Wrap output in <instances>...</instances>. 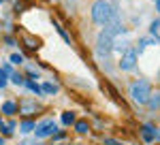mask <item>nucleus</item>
Returning <instances> with one entry per match:
<instances>
[{"label":"nucleus","mask_w":160,"mask_h":145,"mask_svg":"<svg viewBox=\"0 0 160 145\" xmlns=\"http://www.w3.org/2000/svg\"><path fill=\"white\" fill-rule=\"evenodd\" d=\"M11 62H13V64H19V62H24V58H22V56H19V53H13Z\"/></svg>","instance_id":"20"},{"label":"nucleus","mask_w":160,"mask_h":145,"mask_svg":"<svg viewBox=\"0 0 160 145\" xmlns=\"http://www.w3.org/2000/svg\"><path fill=\"white\" fill-rule=\"evenodd\" d=\"M145 45H156V38H145V41H139V49H143Z\"/></svg>","instance_id":"18"},{"label":"nucleus","mask_w":160,"mask_h":145,"mask_svg":"<svg viewBox=\"0 0 160 145\" xmlns=\"http://www.w3.org/2000/svg\"><path fill=\"white\" fill-rule=\"evenodd\" d=\"M15 111H17V105H15L13 100H7V102H4V107H2V113H7V115H13Z\"/></svg>","instance_id":"8"},{"label":"nucleus","mask_w":160,"mask_h":145,"mask_svg":"<svg viewBox=\"0 0 160 145\" xmlns=\"http://www.w3.org/2000/svg\"><path fill=\"white\" fill-rule=\"evenodd\" d=\"M0 128H2V132L4 134H11L15 130V122H7V124H0Z\"/></svg>","instance_id":"10"},{"label":"nucleus","mask_w":160,"mask_h":145,"mask_svg":"<svg viewBox=\"0 0 160 145\" xmlns=\"http://www.w3.org/2000/svg\"><path fill=\"white\" fill-rule=\"evenodd\" d=\"M41 90H45L47 94H58V85H53V83H43Z\"/></svg>","instance_id":"12"},{"label":"nucleus","mask_w":160,"mask_h":145,"mask_svg":"<svg viewBox=\"0 0 160 145\" xmlns=\"http://www.w3.org/2000/svg\"><path fill=\"white\" fill-rule=\"evenodd\" d=\"M0 124H2V120H0Z\"/></svg>","instance_id":"25"},{"label":"nucleus","mask_w":160,"mask_h":145,"mask_svg":"<svg viewBox=\"0 0 160 145\" xmlns=\"http://www.w3.org/2000/svg\"><path fill=\"white\" fill-rule=\"evenodd\" d=\"M111 13H113V9H111V4L107 2V0H98V2H94V7H92V19H94V24H107L111 17Z\"/></svg>","instance_id":"2"},{"label":"nucleus","mask_w":160,"mask_h":145,"mask_svg":"<svg viewBox=\"0 0 160 145\" xmlns=\"http://www.w3.org/2000/svg\"><path fill=\"white\" fill-rule=\"evenodd\" d=\"M75 128H77V132H88V128H90V126H88L86 122H77V124H75Z\"/></svg>","instance_id":"17"},{"label":"nucleus","mask_w":160,"mask_h":145,"mask_svg":"<svg viewBox=\"0 0 160 145\" xmlns=\"http://www.w3.org/2000/svg\"><path fill=\"white\" fill-rule=\"evenodd\" d=\"M7 83H9V79L2 75V77H0V90H2V88H7Z\"/></svg>","instance_id":"23"},{"label":"nucleus","mask_w":160,"mask_h":145,"mask_svg":"<svg viewBox=\"0 0 160 145\" xmlns=\"http://www.w3.org/2000/svg\"><path fill=\"white\" fill-rule=\"evenodd\" d=\"M158 30H160L158 19H154V22H152V26H149V32H152V36H158Z\"/></svg>","instance_id":"16"},{"label":"nucleus","mask_w":160,"mask_h":145,"mask_svg":"<svg viewBox=\"0 0 160 145\" xmlns=\"http://www.w3.org/2000/svg\"><path fill=\"white\" fill-rule=\"evenodd\" d=\"M149 94H152V88H149V83L145 79H137L135 83L130 85V96H132V100L137 105H145Z\"/></svg>","instance_id":"1"},{"label":"nucleus","mask_w":160,"mask_h":145,"mask_svg":"<svg viewBox=\"0 0 160 145\" xmlns=\"http://www.w3.org/2000/svg\"><path fill=\"white\" fill-rule=\"evenodd\" d=\"M2 143H4V141H2V139H0V145H2Z\"/></svg>","instance_id":"24"},{"label":"nucleus","mask_w":160,"mask_h":145,"mask_svg":"<svg viewBox=\"0 0 160 145\" xmlns=\"http://www.w3.org/2000/svg\"><path fill=\"white\" fill-rule=\"evenodd\" d=\"M152 98H148L149 100V109H158V102H160V98H158V94H149Z\"/></svg>","instance_id":"13"},{"label":"nucleus","mask_w":160,"mask_h":145,"mask_svg":"<svg viewBox=\"0 0 160 145\" xmlns=\"http://www.w3.org/2000/svg\"><path fill=\"white\" fill-rule=\"evenodd\" d=\"M141 134H143V141L152 143V141L158 139V128H156L154 124H143V126H141Z\"/></svg>","instance_id":"6"},{"label":"nucleus","mask_w":160,"mask_h":145,"mask_svg":"<svg viewBox=\"0 0 160 145\" xmlns=\"http://www.w3.org/2000/svg\"><path fill=\"white\" fill-rule=\"evenodd\" d=\"M30 130H34V122L32 120L22 122V132H30Z\"/></svg>","instance_id":"11"},{"label":"nucleus","mask_w":160,"mask_h":145,"mask_svg":"<svg viewBox=\"0 0 160 145\" xmlns=\"http://www.w3.org/2000/svg\"><path fill=\"white\" fill-rule=\"evenodd\" d=\"M26 107L22 109V111H26V113H30V111H34V105H32V102H24Z\"/></svg>","instance_id":"21"},{"label":"nucleus","mask_w":160,"mask_h":145,"mask_svg":"<svg viewBox=\"0 0 160 145\" xmlns=\"http://www.w3.org/2000/svg\"><path fill=\"white\" fill-rule=\"evenodd\" d=\"M118 51V53H124V51H128V41L126 38H113V47H111V51Z\"/></svg>","instance_id":"7"},{"label":"nucleus","mask_w":160,"mask_h":145,"mask_svg":"<svg viewBox=\"0 0 160 145\" xmlns=\"http://www.w3.org/2000/svg\"><path fill=\"white\" fill-rule=\"evenodd\" d=\"M11 79H13V83H15V85H24V79H22V75H17V72H13Z\"/></svg>","instance_id":"19"},{"label":"nucleus","mask_w":160,"mask_h":145,"mask_svg":"<svg viewBox=\"0 0 160 145\" xmlns=\"http://www.w3.org/2000/svg\"><path fill=\"white\" fill-rule=\"evenodd\" d=\"M24 85H26V88H30V90H32L34 94H41V92H43V90H41L37 83H32V81H24Z\"/></svg>","instance_id":"15"},{"label":"nucleus","mask_w":160,"mask_h":145,"mask_svg":"<svg viewBox=\"0 0 160 145\" xmlns=\"http://www.w3.org/2000/svg\"><path fill=\"white\" fill-rule=\"evenodd\" d=\"M111 47H113V34H111L109 30L105 28V30L100 32L98 41H96V49H98L100 56H107V53L111 51Z\"/></svg>","instance_id":"3"},{"label":"nucleus","mask_w":160,"mask_h":145,"mask_svg":"<svg viewBox=\"0 0 160 145\" xmlns=\"http://www.w3.org/2000/svg\"><path fill=\"white\" fill-rule=\"evenodd\" d=\"M34 132H37L38 139H43V137H49V134H56V122H51V120L41 122L38 126H34Z\"/></svg>","instance_id":"5"},{"label":"nucleus","mask_w":160,"mask_h":145,"mask_svg":"<svg viewBox=\"0 0 160 145\" xmlns=\"http://www.w3.org/2000/svg\"><path fill=\"white\" fill-rule=\"evenodd\" d=\"M73 122H75V113H71V111L62 113V124L64 126H73Z\"/></svg>","instance_id":"9"},{"label":"nucleus","mask_w":160,"mask_h":145,"mask_svg":"<svg viewBox=\"0 0 160 145\" xmlns=\"http://www.w3.org/2000/svg\"><path fill=\"white\" fill-rule=\"evenodd\" d=\"M53 26H56V30H58V32H60V34H62V38H64L66 43H71V38H68V34L64 32V28H62V26L58 24V22H53Z\"/></svg>","instance_id":"14"},{"label":"nucleus","mask_w":160,"mask_h":145,"mask_svg":"<svg viewBox=\"0 0 160 145\" xmlns=\"http://www.w3.org/2000/svg\"><path fill=\"white\" fill-rule=\"evenodd\" d=\"M135 66H137V51H132V49L124 51L122 60H120V68L122 71H132Z\"/></svg>","instance_id":"4"},{"label":"nucleus","mask_w":160,"mask_h":145,"mask_svg":"<svg viewBox=\"0 0 160 145\" xmlns=\"http://www.w3.org/2000/svg\"><path fill=\"white\" fill-rule=\"evenodd\" d=\"M2 72H4V75H13V68H11V64H4V68H2Z\"/></svg>","instance_id":"22"}]
</instances>
